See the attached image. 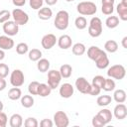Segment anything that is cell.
<instances>
[{
	"label": "cell",
	"instance_id": "2e32d148",
	"mask_svg": "<svg viewBox=\"0 0 127 127\" xmlns=\"http://www.w3.org/2000/svg\"><path fill=\"white\" fill-rule=\"evenodd\" d=\"M14 47V41L9 36H0V49L1 50H11Z\"/></svg>",
	"mask_w": 127,
	"mask_h": 127
},
{
	"label": "cell",
	"instance_id": "e0dca14e",
	"mask_svg": "<svg viewBox=\"0 0 127 127\" xmlns=\"http://www.w3.org/2000/svg\"><path fill=\"white\" fill-rule=\"evenodd\" d=\"M94 63H95V65H96L97 68H99V69L106 68L109 65V59H108L106 53L102 54L96 61H94Z\"/></svg>",
	"mask_w": 127,
	"mask_h": 127
},
{
	"label": "cell",
	"instance_id": "7bdbcfd3",
	"mask_svg": "<svg viewBox=\"0 0 127 127\" xmlns=\"http://www.w3.org/2000/svg\"><path fill=\"white\" fill-rule=\"evenodd\" d=\"M92 126L93 127H102V126H104V123H103V121L101 120V118L96 114L95 116H93V118H92Z\"/></svg>",
	"mask_w": 127,
	"mask_h": 127
},
{
	"label": "cell",
	"instance_id": "f5cc1de1",
	"mask_svg": "<svg viewBox=\"0 0 127 127\" xmlns=\"http://www.w3.org/2000/svg\"><path fill=\"white\" fill-rule=\"evenodd\" d=\"M4 58H5V52H4V50L0 49V61L4 60Z\"/></svg>",
	"mask_w": 127,
	"mask_h": 127
},
{
	"label": "cell",
	"instance_id": "7c38bea8",
	"mask_svg": "<svg viewBox=\"0 0 127 127\" xmlns=\"http://www.w3.org/2000/svg\"><path fill=\"white\" fill-rule=\"evenodd\" d=\"M113 115L115 116L116 119L118 120H122L125 119L127 116V107L125 104L123 103H118L113 110Z\"/></svg>",
	"mask_w": 127,
	"mask_h": 127
},
{
	"label": "cell",
	"instance_id": "484cf974",
	"mask_svg": "<svg viewBox=\"0 0 127 127\" xmlns=\"http://www.w3.org/2000/svg\"><path fill=\"white\" fill-rule=\"evenodd\" d=\"M104 49H105V51L106 52H108V53H115V52H117V50H118V44H117V42L116 41H114V40H108L107 42H105V44H104Z\"/></svg>",
	"mask_w": 127,
	"mask_h": 127
},
{
	"label": "cell",
	"instance_id": "d590c367",
	"mask_svg": "<svg viewBox=\"0 0 127 127\" xmlns=\"http://www.w3.org/2000/svg\"><path fill=\"white\" fill-rule=\"evenodd\" d=\"M39 82L38 81H32L28 86V91L31 95H38V88H39Z\"/></svg>",
	"mask_w": 127,
	"mask_h": 127
},
{
	"label": "cell",
	"instance_id": "30bf717a",
	"mask_svg": "<svg viewBox=\"0 0 127 127\" xmlns=\"http://www.w3.org/2000/svg\"><path fill=\"white\" fill-rule=\"evenodd\" d=\"M90 83L87 81V79L83 76L77 77V79L75 80V87L76 89L82 93V94H88L89 92V88H90Z\"/></svg>",
	"mask_w": 127,
	"mask_h": 127
},
{
	"label": "cell",
	"instance_id": "60d3db41",
	"mask_svg": "<svg viewBox=\"0 0 127 127\" xmlns=\"http://www.w3.org/2000/svg\"><path fill=\"white\" fill-rule=\"evenodd\" d=\"M30 7L34 10H39L42 8L44 4V0H29Z\"/></svg>",
	"mask_w": 127,
	"mask_h": 127
},
{
	"label": "cell",
	"instance_id": "4dcf8cb0",
	"mask_svg": "<svg viewBox=\"0 0 127 127\" xmlns=\"http://www.w3.org/2000/svg\"><path fill=\"white\" fill-rule=\"evenodd\" d=\"M21 104L25 108H30L34 105V98L32 95H23L21 96Z\"/></svg>",
	"mask_w": 127,
	"mask_h": 127
},
{
	"label": "cell",
	"instance_id": "f1b7e54d",
	"mask_svg": "<svg viewBox=\"0 0 127 127\" xmlns=\"http://www.w3.org/2000/svg\"><path fill=\"white\" fill-rule=\"evenodd\" d=\"M105 25L109 29H114L119 25V18L117 16H109L105 21Z\"/></svg>",
	"mask_w": 127,
	"mask_h": 127
},
{
	"label": "cell",
	"instance_id": "db71d44e",
	"mask_svg": "<svg viewBox=\"0 0 127 127\" xmlns=\"http://www.w3.org/2000/svg\"><path fill=\"white\" fill-rule=\"evenodd\" d=\"M3 108H4V105H3V102L0 100V111H2L3 110Z\"/></svg>",
	"mask_w": 127,
	"mask_h": 127
},
{
	"label": "cell",
	"instance_id": "9f6ffc18",
	"mask_svg": "<svg viewBox=\"0 0 127 127\" xmlns=\"http://www.w3.org/2000/svg\"><path fill=\"white\" fill-rule=\"evenodd\" d=\"M66 2H72V1H74V0H65Z\"/></svg>",
	"mask_w": 127,
	"mask_h": 127
},
{
	"label": "cell",
	"instance_id": "4316f807",
	"mask_svg": "<svg viewBox=\"0 0 127 127\" xmlns=\"http://www.w3.org/2000/svg\"><path fill=\"white\" fill-rule=\"evenodd\" d=\"M71 48H72L71 49L72 54L75 55V56H82L86 51V48L82 43H76Z\"/></svg>",
	"mask_w": 127,
	"mask_h": 127
},
{
	"label": "cell",
	"instance_id": "6da1fadb",
	"mask_svg": "<svg viewBox=\"0 0 127 127\" xmlns=\"http://www.w3.org/2000/svg\"><path fill=\"white\" fill-rule=\"evenodd\" d=\"M68 20H69V15L65 10H61L57 13L54 25L58 30L64 31L68 27Z\"/></svg>",
	"mask_w": 127,
	"mask_h": 127
},
{
	"label": "cell",
	"instance_id": "7a4b0ae2",
	"mask_svg": "<svg viewBox=\"0 0 127 127\" xmlns=\"http://www.w3.org/2000/svg\"><path fill=\"white\" fill-rule=\"evenodd\" d=\"M76 10L80 15L83 16H91L94 15L97 11L96 5L91 1H83L77 4Z\"/></svg>",
	"mask_w": 127,
	"mask_h": 127
},
{
	"label": "cell",
	"instance_id": "f35d334b",
	"mask_svg": "<svg viewBox=\"0 0 127 127\" xmlns=\"http://www.w3.org/2000/svg\"><path fill=\"white\" fill-rule=\"evenodd\" d=\"M11 16L12 15L8 10H1L0 11V24H3L5 22L9 21Z\"/></svg>",
	"mask_w": 127,
	"mask_h": 127
},
{
	"label": "cell",
	"instance_id": "5b68a950",
	"mask_svg": "<svg viewBox=\"0 0 127 127\" xmlns=\"http://www.w3.org/2000/svg\"><path fill=\"white\" fill-rule=\"evenodd\" d=\"M12 17H13V21L18 25V26H21V25H26L28 22H29V16L28 14L23 11L22 9L20 8H16L12 11Z\"/></svg>",
	"mask_w": 127,
	"mask_h": 127
},
{
	"label": "cell",
	"instance_id": "816d5d0a",
	"mask_svg": "<svg viewBox=\"0 0 127 127\" xmlns=\"http://www.w3.org/2000/svg\"><path fill=\"white\" fill-rule=\"evenodd\" d=\"M102 4H113L114 5V2L115 0H101Z\"/></svg>",
	"mask_w": 127,
	"mask_h": 127
},
{
	"label": "cell",
	"instance_id": "52a82bcc",
	"mask_svg": "<svg viewBox=\"0 0 127 127\" xmlns=\"http://www.w3.org/2000/svg\"><path fill=\"white\" fill-rule=\"evenodd\" d=\"M25 82V76L21 69H14L10 75V83L12 86L20 87Z\"/></svg>",
	"mask_w": 127,
	"mask_h": 127
},
{
	"label": "cell",
	"instance_id": "ffe728a7",
	"mask_svg": "<svg viewBox=\"0 0 127 127\" xmlns=\"http://www.w3.org/2000/svg\"><path fill=\"white\" fill-rule=\"evenodd\" d=\"M52 88L49 86L48 83H40L38 88V95L41 97H47L51 94Z\"/></svg>",
	"mask_w": 127,
	"mask_h": 127
},
{
	"label": "cell",
	"instance_id": "277c9868",
	"mask_svg": "<svg viewBox=\"0 0 127 127\" xmlns=\"http://www.w3.org/2000/svg\"><path fill=\"white\" fill-rule=\"evenodd\" d=\"M107 75L110 78H114V79H123L126 75V69L122 64H114L111 65L108 69H107Z\"/></svg>",
	"mask_w": 127,
	"mask_h": 127
},
{
	"label": "cell",
	"instance_id": "8d00e7d4",
	"mask_svg": "<svg viewBox=\"0 0 127 127\" xmlns=\"http://www.w3.org/2000/svg\"><path fill=\"white\" fill-rule=\"evenodd\" d=\"M24 126L25 127H38L39 122L35 117H28L24 121Z\"/></svg>",
	"mask_w": 127,
	"mask_h": 127
},
{
	"label": "cell",
	"instance_id": "f546056e",
	"mask_svg": "<svg viewBox=\"0 0 127 127\" xmlns=\"http://www.w3.org/2000/svg\"><path fill=\"white\" fill-rule=\"evenodd\" d=\"M112 101V98L110 95H100L97 100H96V103L98 106H101V107H104V106H107L111 103Z\"/></svg>",
	"mask_w": 127,
	"mask_h": 127
},
{
	"label": "cell",
	"instance_id": "3957f363",
	"mask_svg": "<svg viewBox=\"0 0 127 127\" xmlns=\"http://www.w3.org/2000/svg\"><path fill=\"white\" fill-rule=\"evenodd\" d=\"M88 34L92 38H97L102 34V22L98 17H93L88 26Z\"/></svg>",
	"mask_w": 127,
	"mask_h": 127
},
{
	"label": "cell",
	"instance_id": "603a6c76",
	"mask_svg": "<svg viewBox=\"0 0 127 127\" xmlns=\"http://www.w3.org/2000/svg\"><path fill=\"white\" fill-rule=\"evenodd\" d=\"M21 96H22V91L19 87L13 86L8 91V98L11 100H18L21 98Z\"/></svg>",
	"mask_w": 127,
	"mask_h": 127
},
{
	"label": "cell",
	"instance_id": "d6a6232c",
	"mask_svg": "<svg viewBox=\"0 0 127 127\" xmlns=\"http://www.w3.org/2000/svg\"><path fill=\"white\" fill-rule=\"evenodd\" d=\"M101 89H103V90H105V91H107V92L114 90V89H115V81H114L113 79H111L110 77L105 78L104 83H103Z\"/></svg>",
	"mask_w": 127,
	"mask_h": 127
},
{
	"label": "cell",
	"instance_id": "ee69618b",
	"mask_svg": "<svg viewBox=\"0 0 127 127\" xmlns=\"http://www.w3.org/2000/svg\"><path fill=\"white\" fill-rule=\"evenodd\" d=\"M100 91H101V88H100V87L91 84V85H90V88H89V92H88V94L95 96V95H98V94L100 93Z\"/></svg>",
	"mask_w": 127,
	"mask_h": 127
},
{
	"label": "cell",
	"instance_id": "44dd1931",
	"mask_svg": "<svg viewBox=\"0 0 127 127\" xmlns=\"http://www.w3.org/2000/svg\"><path fill=\"white\" fill-rule=\"evenodd\" d=\"M9 125L11 127H21L23 125V118L20 114L15 113L10 117Z\"/></svg>",
	"mask_w": 127,
	"mask_h": 127
},
{
	"label": "cell",
	"instance_id": "5bb4252c",
	"mask_svg": "<svg viewBox=\"0 0 127 127\" xmlns=\"http://www.w3.org/2000/svg\"><path fill=\"white\" fill-rule=\"evenodd\" d=\"M58 46L63 50H67L72 45V40L68 35H62L58 39Z\"/></svg>",
	"mask_w": 127,
	"mask_h": 127
},
{
	"label": "cell",
	"instance_id": "ab89813d",
	"mask_svg": "<svg viewBox=\"0 0 127 127\" xmlns=\"http://www.w3.org/2000/svg\"><path fill=\"white\" fill-rule=\"evenodd\" d=\"M104 80H105V78H104L102 75H96V76H94V77L92 78L91 84L96 85V86L102 88V85H103V83H104Z\"/></svg>",
	"mask_w": 127,
	"mask_h": 127
},
{
	"label": "cell",
	"instance_id": "b9f144b4",
	"mask_svg": "<svg viewBox=\"0 0 127 127\" xmlns=\"http://www.w3.org/2000/svg\"><path fill=\"white\" fill-rule=\"evenodd\" d=\"M9 73V66L6 64H0V77L5 78Z\"/></svg>",
	"mask_w": 127,
	"mask_h": 127
},
{
	"label": "cell",
	"instance_id": "681fc988",
	"mask_svg": "<svg viewBox=\"0 0 127 127\" xmlns=\"http://www.w3.org/2000/svg\"><path fill=\"white\" fill-rule=\"evenodd\" d=\"M121 45H122V47H123L124 49H127V36H125V37L122 39Z\"/></svg>",
	"mask_w": 127,
	"mask_h": 127
},
{
	"label": "cell",
	"instance_id": "ac0fdd59",
	"mask_svg": "<svg viewBox=\"0 0 127 127\" xmlns=\"http://www.w3.org/2000/svg\"><path fill=\"white\" fill-rule=\"evenodd\" d=\"M97 115L101 118V120L103 121L104 125L108 124V123L112 120V117H113L112 112H111L109 109H106V108H103L102 110H100V111L97 113Z\"/></svg>",
	"mask_w": 127,
	"mask_h": 127
},
{
	"label": "cell",
	"instance_id": "74e56055",
	"mask_svg": "<svg viewBox=\"0 0 127 127\" xmlns=\"http://www.w3.org/2000/svg\"><path fill=\"white\" fill-rule=\"evenodd\" d=\"M101 11L104 15H111L114 11V6L113 4H102Z\"/></svg>",
	"mask_w": 127,
	"mask_h": 127
},
{
	"label": "cell",
	"instance_id": "4fadbf2b",
	"mask_svg": "<svg viewBox=\"0 0 127 127\" xmlns=\"http://www.w3.org/2000/svg\"><path fill=\"white\" fill-rule=\"evenodd\" d=\"M60 95L63 97V98H69L73 95V92H74V89H73V86L70 84V83H64L61 85L60 87Z\"/></svg>",
	"mask_w": 127,
	"mask_h": 127
},
{
	"label": "cell",
	"instance_id": "d6986e66",
	"mask_svg": "<svg viewBox=\"0 0 127 127\" xmlns=\"http://www.w3.org/2000/svg\"><path fill=\"white\" fill-rule=\"evenodd\" d=\"M53 16V11L49 7H42L38 11V17L41 20H49Z\"/></svg>",
	"mask_w": 127,
	"mask_h": 127
},
{
	"label": "cell",
	"instance_id": "ba28073f",
	"mask_svg": "<svg viewBox=\"0 0 127 127\" xmlns=\"http://www.w3.org/2000/svg\"><path fill=\"white\" fill-rule=\"evenodd\" d=\"M54 123L57 127H67L69 124V119L65 112L57 111L54 114Z\"/></svg>",
	"mask_w": 127,
	"mask_h": 127
},
{
	"label": "cell",
	"instance_id": "11a10c76",
	"mask_svg": "<svg viewBox=\"0 0 127 127\" xmlns=\"http://www.w3.org/2000/svg\"><path fill=\"white\" fill-rule=\"evenodd\" d=\"M120 3H122L123 5H125V6H127V0H122Z\"/></svg>",
	"mask_w": 127,
	"mask_h": 127
},
{
	"label": "cell",
	"instance_id": "9a60e30c",
	"mask_svg": "<svg viewBox=\"0 0 127 127\" xmlns=\"http://www.w3.org/2000/svg\"><path fill=\"white\" fill-rule=\"evenodd\" d=\"M105 52L103 50H101L100 48L96 47V46H91L90 48H88L87 50V57L91 60V61H96L102 54H104Z\"/></svg>",
	"mask_w": 127,
	"mask_h": 127
},
{
	"label": "cell",
	"instance_id": "7dc6e473",
	"mask_svg": "<svg viewBox=\"0 0 127 127\" xmlns=\"http://www.w3.org/2000/svg\"><path fill=\"white\" fill-rule=\"evenodd\" d=\"M12 2H13V4H14L15 6H17V7H22V6L25 5L26 0H12Z\"/></svg>",
	"mask_w": 127,
	"mask_h": 127
},
{
	"label": "cell",
	"instance_id": "83f0119b",
	"mask_svg": "<svg viewBox=\"0 0 127 127\" xmlns=\"http://www.w3.org/2000/svg\"><path fill=\"white\" fill-rule=\"evenodd\" d=\"M116 11L122 21H127V6L123 5L122 3H119L116 7Z\"/></svg>",
	"mask_w": 127,
	"mask_h": 127
},
{
	"label": "cell",
	"instance_id": "f907efd6",
	"mask_svg": "<svg viewBox=\"0 0 127 127\" xmlns=\"http://www.w3.org/2000/svg\"><path fill=\"white\" fill-rule=\"evenodd\" d=\"M45 2H46L49 6H53V5H55V4L58 2V0H45Z\"/></svg>",
	"mask_w": 127,
	"mask_h": 127
},
{
	"label": "cell",
	"instance_id": "f6af8a7d",
	"mask_svg": "<svg viewBox=\"0 0 127 127\" xmlns=\"http://www.w3.org/2000/svg\"><path fill=\"white\" fill-rule=\"evenodd\" d=\"M7 122H8V117L7 115L0 111V127H5L7 125Z\"/></svg>",
	"mask_w": 127,
	"mask_h": 127
},
{
	"label": "cell",
	"instance_id": "9c48e42d",
	"mask_svg": "<svg viewBox=\"0 0 127 127\" xmlns=\"http://www.w3.org/2000/svg\"><path fill=\"white\" fill-rule=\"evenodd\" d=\"M3 31L4 33L9 36V37H13L16 36L19 32V26L14 22V21H7L5 23H3Z\"/></svg>",
	"mask_w": 127,
	"mask_h": 127
},
{
	"label": "cell",
	"instance_id": "8992f818",
	"mask_svg": "<svg viewBox=\"0 0 127 127\" xmlns=\"http://www.w3.org/2000/svg\"><path fill=\"white\" fill-rule=\"evenodd\" d=\"M62 78L63 77L59 70L52 69L48 71V84L52 89H55L60 85Z\"/></svg>",
	"mask_w": 127,
	"mask_h": 127
},
{
	"label": "cell",
	"instance_id": "7402d4cb",
	"mask_svg": "<svg viewBox=\"0 0 127 127\" xmlns=\"http://www.w3.org/2000/svg\"><path fill=\"white\" fill-rule=\"evenodd\" d=\"M59 71H60L62 77H64V78H68V77L71 76V73H72V67H71L70 64H64L61 65Z\"/></svg>",
	"mask_w": 127,
	"mask_h": 127
},
{
	"label": "cell",
	"instance_id": "bcb514c9",
	"mask_svg": "<svg viewBox=\"0 0 127 127\" xmlns=\"http://www.w3.org/2000/svg\"><path fill=\"white\" fill-rule=\"evenodd\" d=\"M40 126L41 127H53L54 126V122L51 120V119H43L41 122H40Z\"/></svg>",
	"mask_w": 127,
	"mask_h": 127
},
{
	"label": "cell",
	"instance_id": "1f68e13d",
	"mask_svg": "<svg viewBox=\"0 0 127 127\" xmlns=\"http://www.w3.org/2000/svg\"><path fill=\"white\" fill-rule=\"evenodd\" d=\"M29 60L32 62H38L42 58V52L39 49H32L28 54Z\"/></svg>",
	"mask_w": 127,
	"mask_h": 127
},
{
	"label": "cell",
	"instance_id": "8fae6325",
	"mask_svg": "<svg viewBox=\"0 0 127 127\" xmlns=\"http://www.w3.org/2000/svg\"><path fill=\"white\" fill-rule=\"evenodd\" d=\"M57 42H58V39L54 34H47L42 38L41 44L45 50H51L52 48H54Z\"/></svg>",
	"mask_w": 127,
	"mask_h": 127
},
{
	"label": "cell",
	"instance_id": "c3c4849f",
	"mask_svg": "<svg viewBox=\"0 0 127 127\" xmlns=\"http://www.w3.org/2000/svg\"><path fill=\"white\" fill-rule=\"evenodd\" d=\"M6 85H7V82H6L5 78H1L0 77V91L4 90L6 88Z\"/></svg>",
	"mask_w": 127,
	"mask_h": 127
},
{
	"label": "cell",
	"instance_id": "836d02e7",
	"mask_svg": "<svg viewBox=\"0 0 127 127\" xmlns=\"http://www.w3.org/2000/svg\"><path fill=\"white\" fill-rule=\"evenodd\" d=\"M74 25H75L76 29H78V30H83V29H85V28L87 27V21H86V19H85L83 16H79V17H77V18L75 19Z\"/></svg>",
	"mask_w": 127,
	"mask_h": 127
},
{
	"label": "cell",
	"instance_id": "d4e9b609",
	"mask_svg": "<svg viewBox=\"0 0 127 127\" xmlns=\"http://www.w3.org/2000/svg\"><path fill=\"white\" fill-rule=\"evenodd\" d=\"M113 99L117 103H124L126 100V92L123 89H117L113 93Z\"/></svg>",
	"mask_w": 127,
	"mask_h": 127
},
{
	"label": "cell",
	"instance_id": "cb8c5ba5",
	"mask_svg": "<svg viewBox=\"0 0 127 127\" xmlns=\"http://www.w3.org/2000/svg\"><path fill=\"white\" fill-rule=\"evenodd\" d=\"M37 68L40 72H46L50 68V62L47 59H40L37 64Z\"/></svg>",
	"mask_w": 127,
	"mask_h": 127
},
{
	"label": "cell",
	"instance_id": "e575fe53",
	"mask_svg": "<svg viewBox=\"0 0 127 127\" xmlns=\"http://www.w3.org/2000/svg\"><path fill=\"white\" fill-rule=\"evenodd\" d=\"M16 52L18 55H25L29 52V47L26 43H19L16 46Z\"/></svg>",
	"mask_w": 127,
	"mask_h": 127
}]
</instances>
